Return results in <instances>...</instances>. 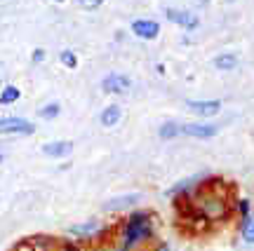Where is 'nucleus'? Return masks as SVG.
I'll return each mask as SVG.
<instances>
[{"instance_id": "7", "label": "nucleus", "mask_w": 254, "mask_h": 251, "mask_svg": "<svg viewBox=\"0 0 254 251\" xmlns=\"http://www.w3.org/2000/svg\"><path fill=\"white\" fill-rule=\"evenodd\" d=\"M165 17H167V21H172V24H177V26L186 28V31H195V28L200 26L198 14H193V12H189V9L167 7V9H165Z\"/></svg>"}, {"instance_id": "3", "label": "nucleus", "mask_w": 254, "mask_h": 251, "mask_svg": "<svg viewBox=\"0 0 254 251\" xmlns=\"http://www.w3.org/2000/svg\"><path fill=\"white\" fill-rule=\"evenodd\" d=\"M134 87V82L129 75L125 73H109L101 78V92L109 94V97H123V94H129Z\"/></svg>"}, {"instance_id": "24", "label": "nucleus", "mask_w": 254, "mask_h": 251, "mask_svg": "<svg viewBox=\"0 0 254 251\" xmlns=\"http://www.w3.org/2000/svg\"><path fill=\"white\" fill-rule=\"evenodd\" d=\"M2 160H5V157H2V152H0V164H2Z\"/></svg>"}, {"instance_id": "25", "label": "nucleus", "mask_w": 254, "mask_h": 251, "mask_svg": "<svg viewBox=\"0 0 254 251\" xmlns=\"http://www.w3.org/2000/svg\"><path fill=\"white\" fill-rule=\"evenodd\" d=\"M55 2H64V0H55Z\"/></svg>"}, {"instance_id": "8", "label": "nucleus", "mask_w": 254, "mask_h": 251, "mask_svg": "<svg viewBox=\"0 0 254 251\" xmlns=\"http://www.w3.org/2000/svg\"><path fill=\"white\" fill-rule=\"evenodd\" d=\"M141 202V195L139 193H129V195H118V198L109 200V202H104V211H113V214H118V211H132L136 204Z\"/></svg>"}, {"instance_id": "21", "label": "nucleus", "mask_w": 254, "mask_h": 251, "mask_svg": "<svg viewBox=\"0 0 254 251\" xmlns=\"http://www.w3.org/2000/svg\"><path fill=\"white\" fill-rule=\"evenodd\" d=\"M45 50H43V47H38V50H33V52H31V61L33 63H43L45 61Z\"/></svg>"}, {"instance_id": "10", "label": "nucleus", "mask_w": 254, "mask_h": 251, "mask_svg": "<svg viewBox=\"0 0 254 251\" xmlns=\"http://www.w3.org/2000/svg\"><path fill=\"white\" fill-rule=\"evenodd\" d=\"M132 33L136 38H141V40H155V38L160 36V24L153 21V19H134L132 21Z\"/></svg>"}, {"instance_id": "26", "label": "nucleus", "mask_w": 254, "mask_h": 251, "mask_svg": "<svg viewBox=\"0 0 254 251\" xmlns=\"http://www.w3.org/2000/svg\"><path fill=\"white\" fill-rule=\"evenodd\" d=\"M226 2H233V0H226Z\"/></svg>"}, {"instance_id": "17", "label": "nucleus", "mask_w": 254, "mask_h": 251, "mask_svg": "<svg viewBox=\"0 0 254 251\" xmlns=\"http://www.w3.org/2000/svg\"><path fill=\"white\" fill-rule=\"evenodd\" d=\"M240 237L245 244H254V214L240 223Z\"/></svg>"}, {"instance_id": "9", "label": "nucleus", "mask_w": 254, "mask_h": 251, "mask_svg": "<svg viewBox=\"0 0 254 251\" xmlns=\"http://www.w3.org/2000/svg\"><path fill=\"white\" fill-rule=\"evenodd\" d=\"M73 151H75V144H73L71 139H57V141H50V144L43 146V155H45V157H52V160L68 157Z\"/></svg>"}, {"instance_id": "11", "label": "nucleus", "mask_w": 254, "mask_h": 251, "mask_svg": "<svg viewBox=\"0 0 254 251\" xmlns=\"http://www.w3.org/2000/svg\"><path fill=\"white\" fill-rule=\"evenodd\" d=\"M120 120H123V108H120L118 103H109V106L99 113V122H101V127H106V129L116 127Z\"/></svg>"}, {"instance_id": "13", "label": "nucleus", "mask_w": 254, "mask_h": 251, "mask_svg": "<svg viewBox=\"0 0 254 251\" xmlns=\"http://www.w3.org/2000/svg\"><path fill=\"white\" fill-rule=\"evenodd\" d=\"M212 66H214L217 71H224V73L236 71L238 68V56L233 52H221L212 59Z\"/></svg>"}, {"instance_id": "12", "label": "nucleus", "mask_w": 254, "mask_h": 251, "mask_svg": "<svg viewBox=\"0 0 254 251\" xmlns=\"http://www.w3.org/2000/svg\"><path fill=\"white\" fill-rule=\"evenodd\" d=\"M179 136H182V122H177V120H165L158 127V139H163V141H174Z\"/></svg>"}, {"instance_id": "16", "label": "nucleus", "mask_w": 254, "mask_h": 251, "mask_svg": "<svg viewBox=\"0 0 254 251\" xmlns=\"http://www.w3.org/2000/svg\"><path fill=\"white\" fill-rule=\"evenodd\" d=\"M59 113H62V103L59 101H50V103L38 108V117L40 120H57Z\"/></svg>"}, {"instance_id": "15", "label": "nucleus", "mask_w": 254, "mask_h": 251, "mask_svg": "<svg viewBox=\"0 0 254 251\" xmlns=\"http://www.w3.org/2000/svg\"><path fill=\"white\" fill-rule=\"evenodd\" d=\"M19 99H21V90H19L17 85H5L0 90V106H12Z\"/></svg>"}, {"instance_id": "1", "label": "nucleus", "mask_w": 254, "mask_h": 251, "mask_svg": "<svg viewBox=\"0 0 254 251\" xmlns=\"http://www.w3.org/2000/svg\"><path fill=\"white\" fill-rule=\"evenodd\" d=\"M155 225H153V211L148 209H132L127 221L120 228V244L118 251H134L139 244L153 240Z\"/></svg>"}, {"instance_id": "5", "label": "nucleus", "mask_w": 254, "mask_h": 251, "mask_svg": "<svg viewBox=\"0 0 254 251\" xmlns=\"http://www.w3.org/2000/svg\"><path fill=\"white\" fill-rule=\"evenodd\" d=\"M219 134L217 125H209V122H184L182 125V136L189 139H198V141H209Z\"/></svg>"}, {"instance_id": "22", "label": "nucleus", "mask_w": 254, "mask_h": 251, "mask_svg": "<svg viewBox=\"0 0 254 251\" xmlns=\"http://www.w3.org/2000/svg\"><path fill=\"white\" fill-rule=\"evenodd\" d=\"M62 251H80V247H78V244H73V242H68V240H64Z\"/></svg>"}, {"instance_id": "6", "label": "nucleus", "mask_w": 254, "mask_h": 251, "mask_svg": "<svg viewBox=\"0 0 254 251\" xmlns=\"http://www.w3.org/2000/svg\"><path fill=\"white\" fill-rule=\"evenodd\" d=\"M221 101H217V99H205V101H193V99H189L186 101V110L189 113H193V115H198V117H214V115H219L221 113Z\"/></svg>"}, {"instance_id": "23", "label": "nucleus", "mask_w": 254, "mask_h": 251, "mask_svg": "<svg viewBox=\"0 0 254 251\" xmlns=\"http://www.w3.org/2000/svg\"><path fill=\"white\" fill-rule=\"evenodd\" d=\"M153 251H172V249H170V244H167V242H158L153 247Z\"/></svg>"}, {"instance_id": "2", "label": "nucleus", "mask_w": 254, "mask_h": 251, "mask_svg": "<svg viewBox=\"0 0 254 251\" xmlns=\"http://www.w3.org/2000/svg\"><path fill=\"white\" fill-rule=\"evenodd\" d=\"M198 193L200 198L195 209L202 214V218L205 221H226L228 214H231V206L224 200V195H219V193H202V190H198Z\"/></svg>"}, {"instance_id": "18", "label": "nucleus", "mask_w": 254, "mask_h": 251, "mask_svg": "<svg viewBox=\"0 0 254 251\" xmlns=\"http://www.w3.org/2000/svg\"><path fill=\"white\" fill-rule=\"evenodd\" d=\"M59 61H62L68 71H75V68H78V54L73 52V50H64V52L59 54Z\"/></svg>"}, {"instance_id": "14", "label": "nucleus", "mask_w": 254, "mask_h": 251, "mask_svg": "<svg viewBox=\"0 0 254 251\" xmlns=\"http://www.w3.org/2000/svg\"><path fill=\"white\" fill-rule=\"evenodd\" d=\"M97 230H99V223H97V221H85V223L71 225L66 233L71 235V237H75V240H80V237H92Z\"/></svg>"}, {"instance_id": "4", "label": "nucleus", "mask_w": 254, "mask_h": 251, "mask_svg": "<svg viewBox=\"0 0 254 251\" xmlns=\"http://www.w3.org/2000/svg\"><path fill=\"white\" fill-rule=\"evenodd\" d=\"M0 134L5 136H33L36 134V125L19 115L0 117Z\"/></svg>"}, {"instance_id": "19", "label": "nucleus", "mask_w": 254, "mask_h": 251, "mask_svg": "<svg viewBox=\"0 0 254 251\" xmlns=\"http://www.w3.org/2000/svg\"><path fill=\"white\" fill-rule=\"evenodd\" d=\"M238 214H240V221H245V218L252 216V204H250V200L247 198L238 200Z\"/></svg>"}, {"instance_id": "20", "label": "nucleus", "mask_w": 254, "mask_h": 251, "mask_svg": "<svg viewBox=\"0 0 254 251\" xmlns=\"http://www.w3.org/2000/svg\"><path fill=\"white\" fill-rule=\"evenodd\" d=\"M104 2H106V0H78V5H80L82 9H87V12H92V9H99Z\"/></svg>"}]
</instances>
